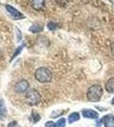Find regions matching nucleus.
Listing matches in <instances>:
<instances>
[{
  "instance_id": "obj_13",
  "label": "nucleus",
  "mask_w": 114,
  "mask_h": 127,
  "mask_svg": "<svg viewBox=\"0 0 114 127\" xmlns=\"http://www.w3.org/2000/svg\"><path fill=\"white\" fill-rule=\"evenodd\" d=\"M66 126V119L61 118L55 123V127H65Z\"/></svg>"
},
{
  "instance_id": "obj_10",
  "label": "nucleus",
  "mask_w": 114,
  "mask_h": 127,
  "mask_svg": "<svg viewBox=\"0 0 114 127\" xmlns=\"http://www.w3.org/2000/svg\"><path fill=\"white\" fill-rule=\"evenodd\" d=\"M106 90L108 93H114V78L109 79L106 83Z\"/></svg>"
},
{
  "instance_id": "obj_4",
  "label": "nucleus",
  "mask_w": 114,
  "mask_h": 127,
  "mask_svg": "<svg viewBox=\"0 0 114 127\" xmlns=\"http://www.w3.org/2000/svg\"><path fill=\"white\" fill-rule=\"evenodd\" d=\"M5 9L8 11V13L13 17L14 20H22L25 18V15L23 14H21L18 9H16L15 8H14L13 6L9 5V4H6L5 5Z\"/></svg>"
},
{
  "instance_id": "obj_3",
  "label": "nucleus",
  "mask_w": 114,
  "mask_h": 127,
  "mask_svg": "<svg viewBox=\"0 0 114 127\" xmlns=\"http://www.w3.org/2000/svg\"><path fill=\"white\" fill-rule=\"evenodd\" d=\"M25 99H26V102L28 105L34 106V105H37V104H38L40 103L41 96L37 90L30 89L29 91H27L26 93Z\"/></svg>"
},
{
  "instance_id": "obj_6",
  "label": "nucleus",
  "mask_w": 114,
  "mask_h": 127,
  "mask_svg": "<svg viewBox=\"0 0 114 127\" xmlns=\"http://www.w3.org/2000/svg\"><path fill=\"white\" fill-rule=\"evenodd\" d=\"M101 120L106 127H114V116L113 114H107Z\"/></svg>"
},
{
  "instance_id": "obj_12",
  "label": "nucleus",
  "mask_w": 114,
  "mask_h": 127,
  "mask_svg": "<svg viewBox=\"0 0 114 127\" xmlns=\"http://www.w3.org/2000/svg\"><path fill=\"white\" fill-rule=\"evenodd\" d=\"M79 119H80L79 114L77 112H74V113H72V114L68 116V121H69L70 124H72V123L79 120Z\"/></svg>"
},
{
  "instance_id": "obj_14",
  "label": "nucleus",
  "mask_w": 114,
  "mask_h": 127,
  "mask_svg": "<svg viewBox=\"0 0 114 127\" xmlns=\"http://www.w3.org/2000/svg\"><path fill=\"white\" fill-rule=\"evenodd\" d=\"M24 48V46L22 45V46H20V47H19L17 49L15 50V52H14V55L12 56V58H11V60H13V59H14V57L15 56H17V55H19L20 54V53L21 52V50H22V48Z\"/></svg>"
},
{
  "instance_id": "obj_2",
  "label": "nucleus",
  "mask_w": 114,
  "mask_h": 127,
  "mask_svg": "<svg viewBox=\"0 0 114 127\" xmlns=\"http://www.w3.org/2000/svg\"><path fill=\"white\" fill-rule=\"evenodd\" d=\"M103 91L100 85H94L89 88L87 92V97L91 102H98L102 96Z\"/></svg>"
},
{
  "instance_id": "obj_15",
  "label": "nucleus",
  "mask_w": 114,
  "mask_h": 127,
  "mask_svg": "<svg viewBox=\"0 0 114 127\" xmlns=\"http://www.w3.org/2000/svg\"><path fill=\"white\" fill-rule=\"evenodd\" d=\"M32 120H33L34 123H37L40 120V115L38 114H34V111L32 112Z\"/></svg>"
},
{
  "instance_id": "obj_8",
  "label": "nucleus",
  "mask_w": 114,
  "mask_h": 127,
  "mask_svg": "<svg viewBox=\"0 0 114 127\" xmlns=\"http://www.w3.org/2000/svg\"><path fill=\"white\" fill-rule=\"evenodd\" d=\"M45 0H32V7L35 10H42L44 8Z\"/></svg>"
},
{
  "instance_id": "obj_17",
  "label": "nucleus",
  "mask_w": 114,
  "mask_h": 127,
  "mask_svg": "<svg viewBox=\"0 0 114 127\" xmlns=\"http://www.w3.org/2000/svg\"><path fill=\"white\" fill-rule=\"evenodd\" d=\"M45 127H55V124L53 121H49L45 124Z\"/></svg>"
},
{
  "instance_id": "obj_18",
  "label": "nucleus",
  "mask_w": 114,
  "mask_h": 127,
  "mask_svg": "<svg viewBox=\"0 0 114 127\" xmlns=\"http://www.w3.org/2000/svg\"><path fill=\"white\" fill-rule=\"evenodd\" d=\"M111 50H112V54L114 56V42L112 43V46H111Z\"/></svg>"
},
{
  "instance_id": "obj_19",
  "label": "nucleus",
  "mask_w": 114,
  "mask_h": 127,
  "mask_svg": "<svg viewBox=\"0 0 114 127\" xmlns=\"http://www.w3.org/2000/svg\"><path fill=\"white\" fill-rule=\"evenodd\" d=\"M112 103H113V104H114V97L113 98V101H112Z\"/></svg>"
},
{
  "instance_id": "obj_16",
  "label": "nucleus",
  "mask_w": 114,
  "mask_h": 127,
  "mask_svg": "<svg viewBox=\"0 0 114 127\" xmlns=\"http://www.w3.org/2000/svg\"><path fill=\"white\" fill-rule=\"evenodd\" d=\"M48 28H49L50 31L55 30L57 28V24L54 23V22H49V23L48 24Z\"/></svg>"
},
{
  "instance_id": "obj_9",
  "label": "nucleus",
  "mask_w": 114,
  "mask_h": 127,
  "mask_svg": "<svg viewBox=\"0 0 114 127\" xmlns=\"http://www.w3.org/2000/svg\"><path fill=\"white\" fill-rule=\"evenodd\" d=\"M43 30V26L41 24H39L38 22V23H35L29 28V31L32 33H39Z\"/></svg>"
},
{
  "instance_id": "obj_7",
  "label": "nucleus",
  "mask_w": 114,
  "mask_h": 127,
  "mask_svg": "<svg viewBox=\"0 0 114 127\" xmlns=\"http://www.w3.org/2000/svg\"><path fill=\"white\" fill-rule=\"evenodd\" d=\"M82 114L84 118H89V119H96L99 116L98 113L92 109H84Z\"/></svg>"
},
{
  "instance_id": "obj_11",
  "label": "nucleus",
  "mask_w": 114,
  "mask_h": 127,
  "mask_svg": "<svg viewBox=\"0 0 114 127\" xmlns=\"http://www.w3.org/2000/svg\"><path fill=\"white\" fill-rule=\"evenodd\" d=\"M7 114V109H6L5 104L3 103V101H0V119L3 120L6 117Z\"/></svg>"
},
{
  "instance_id": "obj_1",
  "label": "nucleus",
  "mask_w": 114,
  "mask_h": 127,
  "mask_svg": "<svg viewBox=\"0 0 114 127\" xmlns=\"http://www.w3.org/2000/svg\"><path fill=\"white\" fill-rule=\"evenodd\" d=\"M35 79L41 83L50 82L52 80V73L45 67H40L35 71Z\"/></svg>"
},
{
  "instance_id": "obj_5",
  "label": "nucleus",
  "mask_w": 114,
  "mask_h": 127,
  "mask_svg": "<svg viewBox=\"0 0 114 127\" xmlns=\"http://www.w3.org/2000/svg\"><path fill=\"white\" fill-rule=\"evenodd\" d=\"M28 87H29L28 81H26V80H20V81L16 82L15 85H14V91L16 93H21L26 92L28 89Z\"/></svg>"
}]
</instances>
